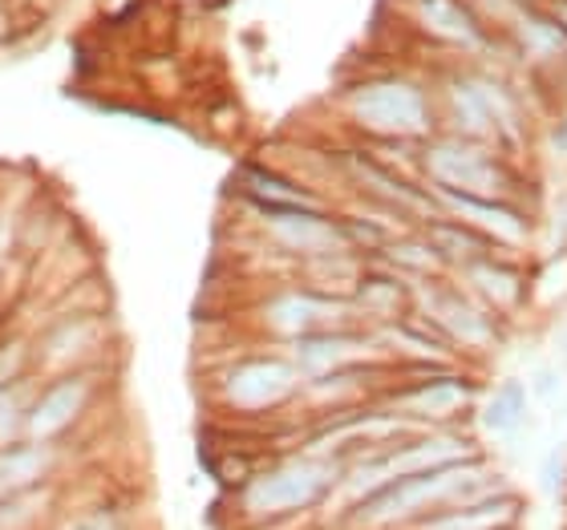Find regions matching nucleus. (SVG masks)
Wrapping results in <instances>:
<instances>
[{
  "label": "nucleus",
  "mask_w": 567,
  "mask_h": 530,
  "mask_svg": "<svg viewBox=\"0 0 567 530\" xmlns=\"http://www.w3.org/2000/svg\"><path fill=\"white\" fill-rule=\"evenodd\" d=\"M474 478H478V474L458 466V461L437 466V470H425V474H410V478H398V482H390L385 490H378V495H369L365 502H361V522L381 527V522L410 519V515L434 507V502H454L458 495L471 490Z\"/></svg>",
  "instance_id": "obj_1"
},
{
  "label": "nucleus",
  "mask_w": 567,
  "mask_h": 530,
  "mask_svg": "<svg viewBox=\"0 0 567 530\" xmlns=\"http://www.w3.org/2000/svg\"><path fill=\"white\" fill-rule=\"evenodd\" d=\"M332 482V470L324 461H284L276 470L251 478V486L244 490L251 515L260 519H280L292 510H305L308 502H317Z\"/></svg>",
  "instance_id": "obj_2"
},
{
  "label": "nucleus",
  "mask_w": 567,
  "mask_h": 530,
  "mask_svg": "<svg viewBox=\"0 0 567 530\" xmlns=\"http://www.w3.org/2000/svg\"><path fill=\"white\" fill-rule=\"evenodd\" d=\"M53 441H12L0 446V498L24 495V490H41L53 482Z\"/></svg>",
  "instance_id": "obj_3"
},
{
  "label": "nucleus",
  "mask_w": 567,
  "mask_h": 530,
  "mask_svg": "<svg viewBox=\"0 0 567 530\" xmlns=\"http://www.w3.org/2000/svg\"><path fill=\"white\" fill-rule=\"evenodd\" d=\"M78 413H82V389H78V381L58 385V389H49L41 401H33L29 422H24V437H29V441H58V437L78 422Z\"/></svg>",
  "instance_id": "obj_4"
},
{
  "label": "nucleus",
  "mask_w": 567,
  "mask_h": 530,
  "mask_svg": "<svg viewBox=\"0 0 567 530\" xmlns=\"http://www.w3.org/2000/svg\"><path fill=\"white\" fill-rule=\"evenodd\" d=\"M288 393V373L272 365H260V368H248L244 377L231 381V397L239 405H248V409H260L268 401H280Z\"/></svg>",
  "instance_id": "obj_5"
},
{
  "label": "nucleus",
  "mask_w": 567,
  "mask_h": 530,
  "mask_svg": "<svg viewBox=\"0 0 567 530\" xmlns=\"http://www.w3.org/2000/svg\"><path fill=\"white\" fill-rule=\"evenodd\" d=\"M49 498H53V486L0 498V530H37L49 519Z\"/></svg>",
  "instance_id": "obj_6"
},
{
  "label": "nucleus",
  "mask_w": 567,
  "mask_h": 530,
  "mask_svg": "<svg viewBox=\"0 0 567 530\" xmlns=\"http://www.w3.org/2000/svg\"><path fill=\"white\" fill-rule=\"evenodd\" d=\"M503 519H507V507H503V502H462L446 519L425 522V530H491Z\"/></svg>",
  "instance_id": "obj_7"
},
{
  "label": "nucleus",
  "mask_w": 567,
  "mask_h": 530,
  "mask_svg": "<svg viewBox=\"0 0 567 530\" xmlns=\"http://www.w3.org/2000/svg\"><path fill=\"white\" fill-rule=\"evenodd\" d=\"M523 413H527V397H523V389L511 381V385H503V389L495 393V401H491V409H486V429L511 434V429L523 422Z\"/></svg>",
  "instance_id": "obj_8"
},
{
  "label": "nucleus",
  "mask_w": 567,
  "mask_h": 530,
  "mask_svg": "<svg viewBox=\"0 0 567 530\" xmlns=\"http://www.w3.org/2000/svg\"><path fill=\"white\" fill-rule=\"evenodd\" d=\"M437 170H442V178H450V183H478V187H483V178H491V170H486L478 158H466V154H458V150L437 154Z\"/></svg>",
  "instance_id": "obj_9"
},
{
  "label": "nucleus",
  "mask_w": 567,
  "mask_h": 530,
  "mask_svg": "<svg viewBox=\"0 0 567 530\" xmlns=\"http://www.w3.org/2000/svg\"><path fill=\"white\" fill-rule=\"evenodd\" d=\"M458 401H462V389H454V385H437V389H430V393H417L414 405L422 413H446V409H454Z\"/></svg>",
  "instance_id": "obj_10"
}]
</instances>
